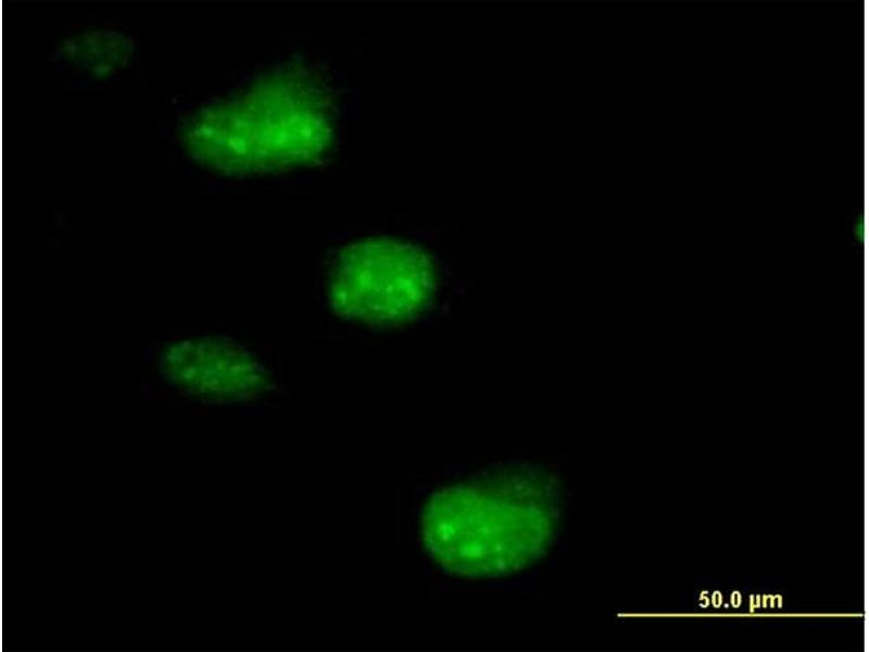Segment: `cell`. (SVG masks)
<instances>
[{"label": "cell", "mask_w": 869, "mask_h": 652, "mask_svg": "<svg viewBox=\"0 0 869 652\" xmlns=\"http://www.w3.org/2000/svg\"><path fill=\"white\" fill-rule=\"evenodd\" d=\"M326 289L330 308L344 319L400 325L430 305L437 268L430 254L413 242L370 237L348 243L336 254Z\"/></svg>", "instance_id": "obj_3"}, {"label": "cell", "mask_w": 869, "mask_h": 652, "mask_svg": "<svg viewBox=\"0 0 869 652\" xmlns=\"http://www.w3.org/2000/svg\"><path fill=\"white\" fill-rule=\"evenodd\" d=\"M193 154L227 173H262L320 160L332 143L331 104L310 71H274L191 123Z\"/></svg>", "instance_id": "obj_1"}, {"label": "cell", "mask_w": 869, "mask_h": 652, "mask_svg": "<svg viewBox=\"0 0 869 652\" xmlns=\"http://www.w3.org/2000/svg\"><path fill=\"white\" fill-rule=\"evenodd\" d=\"M531 475H503L433 493L420 518L424 546L446 570L496 577L538 560L551 544L552 490Z\"/></svg>", "instance_id": "obj_2"}, {"label": "cell", "mask_w": 869, "mask_h": 652, "mask_svg": "<svg viewBox=\"0 0 869 652\" xmlns=\"http://www.w3.org/2000/svg\"><path fill=\"white\" fill-rule=\"evenodd\" d=\"M144 353L162 387L198 402H245L261 397L272 385L260 359L241 342L221 334L174 331Z\"/></svg>", "instance_id": "obj_4"}]
</instances>
